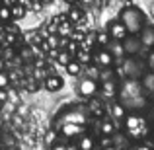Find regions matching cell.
Here are the masks:
<instances>
[{
	"instance_id": "6da1fadb",
	"label": "cell",
	"mask_w": 154,
	"mask_h": 150,
	"mask_svg": "<svg viewBox=\"0 0 154 150\" xmlns=\"http://www.w3.org/2000/svg\"><path fill=\"white\" fill-rule=\"evenodd\" d=\"M117 96L119 101L125 109L129 111H139V109L146 107L148 103V94L143 90L140 80H133V78H123V82L117 88Z\"/></svg>"
},
{
	"instance_id": "7a4b0ae2",
	"label": "cell",
	"mask_w": 154,
	"mask_h": 150,
	"mask_svg": "<svg viewBox=\"0 0 154 150\" xmlns=\"http://www.w3.org/2000/svg\"><path fill=\"white\" fill-rule=\"evenodd\" d=\"M125 125V135L129 136L131 142H140L148 136V121L137 111H129L123 119Z\"/></svg>"
},
{
	"instance_id": "3957f363",
	"label": "cell",
	"mask_w": 154,
	"mask_h": 150,
	"mask_svg": "<svg viewBox=\"0 0 154 150\" xmlns=\"http://www.w3.org/2000/svg\"><path fill=\"white\" fill-rule=\"evenodd\" d=\"M119 22L125 26L129 35H139V31L144 27L146 23V18H144V12L137 6H127L121 10L119 14Z\"/></svg>"
},
{
	"instance_id": "277c9868",
	"label": "cell",
	"mask_w": 154,
	"mask_h": 150,
	"mask_svg": "<svg viewBox=\"0 0 154 150\" xmlns=\"http://www.w3.org/2000/svg\"><path fill=\"white\" fill-rule=\"evenodd\" d=\"M144 66H146V63H140L137 55H127V57H125V60H123V64H121L119 76H121V78L139 80L140 76L144 74Z\"/></svg>"
},
{
	"instance_id": "5b68a950",
	"label": "cell",
	"mask_w": 154,
	"mask_h": 150,
	"mask_svg": "<svg viewBox=\"0 0 154 150\" xmlns=\"http://www.w3.org/2000/svg\"><path fill=\"white\" fill-rule=\"evenodd\" d=\"M100 92V82L96 78H82L78 84V94L82 96V98H94L96 94Z\"/></svg>"
},
{
	"instance_id": "8992f818",
	"label": "cell",
	"mask_w": 154,
	"mask_h": 150,
	"mask_svg": "<svg viewBox=\"0 0 154 150\" xmlns=\"http://www.w3.org/2000/svg\"><path fill=\"white\" fill-rule=\"evenodd\" d=\"M94 59H96V64H98L100 68H111L113 64H115V55H113L107 47H100V49L96 51Z\"/></svg>"
},
{
	"instance_id": "52a82bcc",
	"label": "cell",
	"mask_w": 154,
	"mask_h": 150,
	"mask_svg": "<svg viewBox=\"0 0 154 150\" xmlns=\"http://www.w3.org/2000/svg\"><path fill=\"white\" fill-rule=\"evenodd\" d=\"M82 133H84V125L70 123V121L60 123V136H64V139H78Z\"/></svg>"
},
{
	"instance_id": "ba28073f",
	"label": "cell",
	"mask_w": 154,
	"mask_h": 150,
	"mask_svg": "<svg viewBox=\"0 0 154 150\" xmlns=\"http://www.w3.org/2000/svg\"><path fill=\"white\" fill-rule=\"evenodd\" d=\"M121 45H123V53L125 55H139L140 51V39L139 35H127L125 39H121Z\"/></svg>"
},
{
	"instance_id": "9c48e42d",
	"label": "cell",
	"mask_w": 154,
	"mask_h": 150,
	"mask_svg": "<svg viewBox=\"0 0 154 150\" xmlns=\"http://www.w3.org/2000/svg\"><path fill=\"white\" fill-rule=\"evenodd\" d=\"M139 39H140V45L144 49H152L154 47V26L144 23V27L139 31Z\"/></svg>"
},
{
	"instance_id": "30bf717a",
	"label": "cell",
	"mask_w": 154,
	"mask_h": 150,
	"mask_svg": "<svg viewBox=\"0 0 154 150\" xmlns=\"http://www.w3.org/2000/svg\"><path fill=\"white\" fill-rule=\"evenodd\" d=\"M60 117H63V121H70V123H78V125H86L88 121V117L78 109H66V111H63Z\"/></svg>"
},
{
	"instance_id": "8fae6325",
	"label": "cell",
	"mask_w": 154,
	"mask_h": 150,
	"mask_svg": "<svg viewBox=\"0 0 154 150\" xmlns=\"http://www.w3.org/2000/svg\"><path fill=\"white\" fill-rule=\"evenodd\" d=\"M109 37L111 39H115V41H121V39H125L127 37V29H125V26L123 23L119 22V20H117V22H111V26H109Z\"/></svg>"
},
{
	"instance_id": "7c38bea8",
	"label": "cell",
	"mask_w": 154,
	"mask_h": 150,
	"mask_svg": "<svg viewBox=\"0 0 154 150\" xmlns=\"http://www.w3.org/2000/svg\"><path fill=\"white\" fill-rule=\"evenodd\" d=\"M117 88H119V86H117L115 80H113V78H107V80H105V82L102 84V86H100V90L103 92L105 98L115 99V98H117Z\"/></svg>"
},
{
	"instance_id": "4fadbf2b",
	"label": "cell",
	"mask_w": 154,
	"mask_h": 150,
	"mask_svg": "<svg viewBox=\"0 0 154 150\" xmlns=\"http://www.w3.org/2000/svg\"><path fill=\"white\" fill-rule=\"evenodd\" d=\"M140 86H143V90L146 92L148 96H152L154 94V72L152 70H148V72H144L143 76H140Z\"/></svg>"
},
{
	"instance_id": "5bb4252c",
	"label": "cell",
	"mask_w": 154,
	"mask_h": 150,
	"mask_svg": "<svg viewBox=\"0 0 154 150\" xmlns=\"http://www.w3.org/2000/svg\"><path fill=\"white\" fill-rule=\"evenodd\" d=\"M63 86H64V80L60 76H49L45 80V88L49 92H59V90H63Z\"/></svg>"
},
{
	"instance_id": "9a60e30c",
	"label": "cell",
	"mask_w": 154,
	"mask_h": 150,
	"mask_svg": "<svg viewBox=\"0 0 154 150\" xmlns=\"http://www.w3.org/2000/svg\"><path fill=\"white\" fill-rule=\"evenodd\" d=\"M96 146V140L92 139L90 135H80L78 136V148H82V150H90V148H94Z\"/></svg>"
},
{
	"instance_id": "2e32d148",
	"label": "cell",
	"mask_w": 154,
	"mask_h": 150,
	"mask_svg": "<svg viewBox=\"0 0 154 150\" xmlns=\"http://www.w3.org/2000/svg\"><path fill=\"white\" fill-rule=\"evenodd\" d=\"M111 115L115 117V119H119V121L125 119V115H127V109L121 105V101H113V103H111Z\"/></svg>"
},
{
	"instance_id": "e0dca14e",
	"label": "cell",
	"mask_w": 154,
	"mask_h": 150,
	"mask_svg": "<svg viewBox=\"0 0 154 150\" xmlns=\"http://www.w3.org/2000/svg\"><path fill=\"white\" fill-rule=\"evenodd\" d=\"M100 133H102V135H109V136H111L113 133H115V125H113V121L102 117V123H100Z\"/></svg>"
},
{
	"instance_id": "ac0fdd59",
	"label": "cell",
	"mask_w": 154,
	"mask_h": 150,
	"mask_svg": "<svg viewBox=\"0 0 154 150\" xmlns=\"http://www.w3.org/2000/svg\"><path fill=\"white\" fill-rule=\"evenodd\" d=\"M64 68H66V72H68L70 76H78L80 72H82V64H80L78 60H72V59L68 60L66 64H64Z\"/></svg>"
},
{
	"instance_id": "d6986e66",
	"label": "cell",
	"mask_w": 154,
	"mask_h": 150,
	"mask_svg": "<svg viewBox=\"0 0 154 150\" xmlns=\"http://www.w3.org/2000/svg\"><path fill=\"white\" fill-rule=\"evenodd\" d=\"M68 20H70V23H82L84 22V12L80 10V8H70V12H68Z\"/></svg>"
},
{
	"instance_id": "ffe728a7",
	"label": "cell",
	"mask_w": 154,
	"mask_h": 150,
	"mask_svg": "<svg viewBox=\"0 0 154 150\" xmlns=\"http://www.w3.org/2000/svg\"><path fill=\"white\" fill-rule=\"evenodd\" d=\"M94 43L98 47H107L109 43H111V37H109V33H105V31H100V33L94 35Z\"/></svg>"
},
{
	"instance_id": "44dd1931",
	"label": "cell",
	"mask_w": 154,
	"mask_h": 150,
	"mask_svg": "<svg viewBox=\"0 0 154 150\" xmlns=\"http://www.w3.org/2000/svg\"><path fill=\"white\" fill-rule=\"evenodd\" d=\"M12 20H20L26 16V6H22V4H12Z\"/></svg>"
},
{
	"instance_id": "7402d4cb",
	"label": "cell",
	"mask_w": 154,
	"mask_h": 150,
	"mask_svg": "<svg viewBox=\"0 0 154 150\" xmlns=\"http://www.w3.org/2000/svg\"><path fill=\"white\" fill-rule=\"evenodd\" d=\"M12 20V8L6 6V4H0V22H10Z\"/></svg>"
},
{
	"instance_id": "603a6c76",
	"label": "cell",
	"mask_w": 154,
	"mask_h": 150,
	"mask_svg": "<svg viewBox=\"0 0 154 150\" xmlns=\"http://www.w3.org/2000/svg\"><path fill=\"white\" fill-rule=\"evenodd\" d=\"M90 111H92V115L100 117V119L103 117V107H102L100 101H90Z\"/></svg>"
},
{
	"instance_id": "cb8c5ba5",
	"label": "cell",
	"mask_w": 154,
	"mask_h": 150,
	"mask_svg": "<svg viewBox=\"0 0 154 150\" xmlns=\"http://www.w3.org/2000/svg\"><path fill=\"white\" fill-rule=\"evenodd\" d=\"M98 146H102V148H113V139L109 135H102V139L98 140Z\"/></svg>"
},
{
	"instance_id": "d4e9b609",
	"label": "cell",
	"mask_w": 154,
	"mask_h": 150,
	"mask_svg": "<svg viewBox=\"0 0 154 150\" xmlns=\"http://www.w3.org/2000/svg\"><path fill=\"white\" fill-rule=\"evenodd\" d=\"M76 60H78L80 64H88V63H90V55H88V51H78V53H76Z\"/></svg>"
},
{
	"instance_id": "484cf974",
	"label": "cell",
	"mask_w": 154,
	"mask_h": 150,
	"mask_svg": "<svg viewBox=\"0 0 154 150\" xmlns=\"http://www.w3.org/2000/svg\"><path fill=\"white\" fill-rule=\"evenodd\" d=\"M148 51H150V53L146 55V68L154 72V47H152V49H148Z\"/></svg>"
},
{
	"instance_id": "4316f807",
	"label": "cell",
	"mask_w": 154,
	"mask_h": 150,
	"mask_svg": "<svg viewBox=\"0 0 154 150\" xmlns=\"http://www.w3.org/2000/svg\"><path fill=\"white\" fill-rule=\"evenodd\" d=\"M57 60H59L60 64H66L68 60H70V53L68 51H60L59 55H57Z\"/></svg>"
},
{
	"instance_id": "83f0119b",
	"label": "cell",
	"mask_w": 154,
	"mask_h": 150,
	"mask_svg": "<svg viewBox=\"0 0 154 150\" xmlns=\"http://www.w3.org/2000/svg\"><path fill=\"white\" fill-rule=\"evenodd\" d=\"M8 82H10L8 74L4 70H0V88H8Z\"/></svg>"
},
{
	"instance_id": "f1b7e54d",
	"label": "cell",
	"mask_w": 154,
	"mask_h": 150,
	"mask_svg": "<svg viewBox=\"0 0 154 150\" xmlns=\"http://www.w3.org/2000/svg\"><path fill=\"white\" fill-rule=\"evenodd\" d=\"M6 99H8V92H6V88H0V103H4Z\"/></svg>"
},
{
	"instance_id": "f546056e",
	"label": "cell",
	"mask_w": 154,
	"mask_h": 150,
	"mask_svg": "<svg viewBox=\"0 0 154 150\" xmlns=\"http://www.w3.org/2000/svg\"><path fill=\"white\" fill-rule=\"evenodd\" d=\"M22 57H23V59H31V51L23 49V51H22Z\"/></svg>"
},
{
	"instance_id": "4dcf8cb0",
	"label": "cell",
	"mask_w": 154,
	"mask_h": 150,
	"mask_svg": "<svg viewBox=\"0 0 154 150\" xmlns=\"http://www.w3.org/2000/svg\"><path fill=\"white\" fill-rule=\"evenodd\" d=\"M148 117H150V123H154V105L148 109Z\"/></svg>"
},
{
	"instance_id": "1f68e13d",
	"label": "cell",
	"mask_w": 154,
	"mask_h": 150,
	"mask_svg": "<svg viewBox=\"0 0 154 150\" xmlns=\"http://www.w3.org/2000/svg\"><path fill=\"white\" fill-rule=\"evenodd\" d=\"M0 2H4L6 6H12V4H16V0H0Z\"/></svg>"
},
{
	"instance_id": "d6a6232c",
	"label": "cell",
	"mask_w": 154,
	"mask_h": 150,
	"mask_svg": "<svg viewBox=\"0 0 154 150\" xmlns=\"http://www.w3.org/2000/svg\"><path fill=\"white\" fill-rule=\"evenodd\" d=\"M0 70H4V60L0 59Z\"/></svg>"
},
{
	"instance_id": "836d02e7",
	"label": "cell",
	"mask_w": 154,
	"mask_h": 150,
	"mask_svg": "<svg viewBox=\"0 0 154 150\" xmlns=\"http://www.w3.org/2000/svg\"><path fill=\"white\" fill-rule=\"evenodd\" d=\"M64 2H66V4H74L76 0H64Z\"/></svg>"
},
{
	"instance_id": "e575fe53",
	"label": "cell",
	"mask_w": 154,
	"mask_h": 150,
	"mask_svg": "<svg viewBox=\"0 0 154 150\" xmlns=\"http://www.w3.org/2000/svg\"><path fill=\"white\" fill-rule=\"evenodd\" d=\"M41 2H43V4H51L53 0H41Z\"/></svg>"
},
{
	"instance_id": "d590c367",
	"label": "cell",
	"mask_w": 154,
	"mask_h": 150,
	"mask_svg": "<svg viewBox=\"0 0 154 150\" xmlns=\"http://www.w3.org/2000/svg\"><path fill=\"white\" fill-rule=\"evenodd\" d=\"M2 125H4V121H2V117H0V129H2Z\"/></svg>"
},
{
	"instance_id": "8d00e7d4",
	"label": "cell",
	"mask_w": 154,
	"mask_h": 150,
	"mask_svg": "<svg viewBox=\"0 0 154 150\" xmlns=\"http://www.w3.org/2000/svg\"><path fill=\"white\" fill-rule=\"evenodd\" d=\"M152 140H154V133H152Z\"/></svg>"
}]
</instances>
